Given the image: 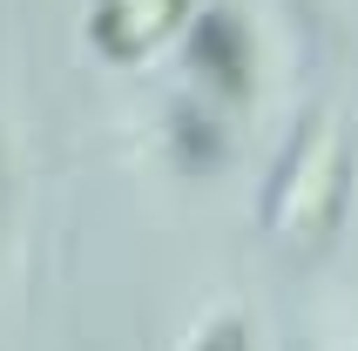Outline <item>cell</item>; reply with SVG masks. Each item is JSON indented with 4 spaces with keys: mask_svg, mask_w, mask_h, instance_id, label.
<instances>
[{
    "mask_svg": "<svg viewBox=\"0 0 358 351\" xmlns=\"http://www.w3.org/2000/svg\"><path fill=\"white\" fill-rule=\"evenodd\" d=\"M196 68H203V75H217L230 95L250 88V48H243V27H237V20L210 14L196 27Z\"/></svg>",
    "mask_w": 358,
    "mask_h": 351,
    "instance_id": "cell-3",
    "label": "cell"
},
{
    "mask_svg": "<svg viewBox=\"0 0 358 351\" xmlns=\"http://www.w3.org/2000/svg\"><path fill=\"white\" fill-rule=\"evenodd\" d=\"M182 14H189V0H101L95 41L108 55H149Z\"/></svg>",
    "mask_w": 358,
    "mask_h": 351,
    "instance_id": "cell-2",
    "label": "cell"
},
{
    "mask_svg": "<svg viewBox=\"0 0 358 351\" xmlns=\"http://www.w3.org/2000/svg\"><path fill=\"white\" fill-rule=\"evenodd\" d=\"M196 351H250V345H243V324H237V317H223V324H210V331L196 338Z\"/></svg>",
    "mask_w": 358,
    "mask_h": 351,
    "instance_id": "cell-4",
    "label": "cell"
},
{
    "mask_svg": "<svg viewBox=\"0 0 358 351\" xmlns=\"http://www.w3.org/2000/svg\"><path fill=\"white\" fill-rule=\"evenodd\" d=\"M345 176H352L345 169V129L338 122H311V136H304V149L291 156L284 189H278V203H271V223H278L284 243L311 250V243L331 236L338 203H345Z\"/></svg>",
    "mask_w": 358,
    "mask_h": 351,
    "instance_id": "cell-1",
    "label": "cell"
}]
</instances>
